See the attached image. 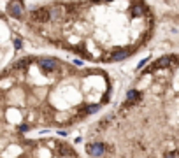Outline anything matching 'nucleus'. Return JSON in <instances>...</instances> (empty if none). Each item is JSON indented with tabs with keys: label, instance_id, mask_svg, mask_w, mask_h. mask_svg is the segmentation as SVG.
Here are the masks:
<instances>
[{
	"label": "nucleus",
	"instance_id": "7",
	"mask_svg": "<svg viewBox=\"0 0 179 158\" xmlns=\"http://www.w3.org/2000/svg\"><path fill=\"white\" fill-rule=\"evenodd\" d=\"M165 2H179V0H165Z\"/></svg>",
	"mask_w": 179,
	"mask_h": 158
},
{
	"label": "nucleus",
	"instance_id": "5",
	"mask_svg": "<svg viewBox=\"0 0 179 158\" xmlns=\"http://www.w3.org/2000/svg\"><path fill=\"white\" fill-rule=\"evenodd\" d=\"M98 109H100L98 105H90V107H88V112H97Z\"/></svg>",
	"mask_w": 179,
	"mask_h": 158
},
{
	"label": "nucleus",
	"instance_id": "3",
	"mask_svg": "<svg viewBox=\"0 0 179 158\" xmlns=\"http://www.w3.org/2000/svg\"><path fill=\"white\" fill-rule=\"evenodd\" d=\"M30 62H32L30 58H23V60H19L18 63H14L12 67H16V69H25V67H28V65H30Z\"/></svg>",
	"mask_w": 179,
	"mask_h": 158
},
{
	"label": "nucleus",
	"instance_id": "6",
	"mask_svg": "<svg viewBox=\"0 0 179 158\" xmlns=\"http://www.w3.org/2000/svg\"><path fill=\"white\" fill-rule=\"evenodd\" d=\"M19 130H21V132H27V130H28V127H27V125H21V127H19Z\"/></svg>",
	"mask_w": 179,
	"mask_h": 158
},
{
	"label": "nucleus",
	"instance_id": "4",
	"mask_svg": "<svg viewBox=\"0 0 179 158\" xmlns=\"http://www.w3.org/2000/svg\"><path fill=\"white\" fill-rule=\"evenodd\" d=\"M126 98L128 100H141V93L137 92V90H132V92L126 93Z\"/></svg>",
	"mask_w": 179,
	"mask_h": 158
},
{
	"label": "nucleus",
	"instance_id": "2",
	"mask_svg": "<svg viewBox=\"0 0 179 158\" xmlns=\"http://www.w3.org/2000/svg\"><path fill=\"white\" fill-rule=\"evenodd\" d=\"M104 149H105L104 142H97V144H88V153L92 155V156H100V155H104Z\"/></svg>",
	"mask_w": 179,
	"mask_h": 158
},
{
	"label": "nucleus",
	"instance_id": "1",
	"mask_svg": "<svg viewBox=\"0 0 179 158\" xmlns=\"http://www.w3.org/2000/svg\"><path fill=\"white\" fill-rule=\"evenodd\" d=\"M39 65H40V69H44L46 72H51L58 67V62L55 58H39Z\"/></svg>",
	"mask_w": 179,
	"mask_h": 158
}]
</instances>
